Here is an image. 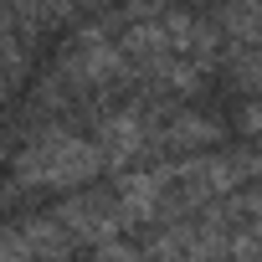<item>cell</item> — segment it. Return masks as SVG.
I'll use <instances>...</instances> for the list:
<instances>
[{"instance_id":"cell-3","label":"cell","mask_w":262,"mask_h":262,"mask_svg":"<svg viewBox=\"0 0 262 262\" xmlns=\"http://www.w3.org/2000/svg\"><path fill=\"white\" fill-rule=\"evenodd\" d=\"M231 67H236V82L262 98V36L257 41H236L231 47Z\"/></svg>"},{"instance_id":"cell-1","label":"cell","mask_w":262,"mask_h":262,"mask_svg":"<svg viewBox=\"0 0 262 262\" xmlns=\"http://www.w3.org/2000/svg\"><path fill=\"white\" fill-rule=\"evenodd\" d=\"M118 36L128 57V82H144L155 93H190L216 62V31L185 11H139L118 26Z\"/></svg>"},{"instance_id":"cell-2","label":"cell","mask_w":262,"mask_h":262,"mask_svg":"<svg viewBox=\"0 0 262 262\" xmlns=\"http://www.w3.org/2000/svg\"><path fill=\"white\" fill-rule=\"evenodd\" d=\"M103 149L93 139V128H41L31 144H21L16 155V190H82L98 170H103Z\"/></svg>"},{"instance_id":"cell-5","label":"cell","mask_w":262,"mask_h":262,"mask_svg":"<svg viewBox=\"0 0 262 262\" xmlns=\"http://www.w3.org/2000/svg\"><path fill=\"white\" fill-rule=\"evenodd\" d=\"M252 134H262V118H252Z\"/></svg>"},{"instance_id":"cell-4","label":"cell","mask_w":262,"mask_h":262,"mask_svg":"<svg viewBox=\"0 0 262 262\" xmlns=\"http://www.w3.org/2000/svg\"><path fill=\"white\" fill-rule=\"evenodd\" d=\"M226 6H242V11H262V0H226Z\"/></svg>"}]
</instances>
